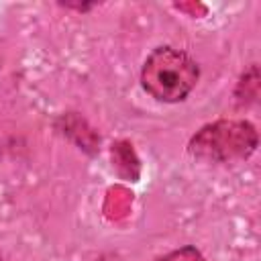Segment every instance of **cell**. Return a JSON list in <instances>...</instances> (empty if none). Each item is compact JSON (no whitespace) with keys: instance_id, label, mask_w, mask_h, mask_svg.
Listing matches in <instances>:
<instances>
[{"instance_id":"obj_1","label":"cell","mask_w":261,"mask_h":261,"mask_svg":"<svg viewBox=\"0 0 261 261\" xmlns=\"http://www.w3.org/2000/svg\"><path fill=\"white\" fill-rule=\"evenodd\" d=\"M200 77L198 63L181 49L157 47L149 53L141 69V84L159 102H181Z\"/></svg>"},{"instance_id":"obj_2","label":"cell","mask_w":261,"mask_h":261,"mask_svg":"<svg viewBox=\"0 0 261 261\" xmlns=\"http://www.w3.org/2000/svg\"><path fill=\"white\" fill-rule=\"evenodd\" d=\"M257 143V128L249 120H216L202 126L190 139L188 151L204 161L230 163L251 157Z\"/></svg>"},{"instance_id":"obj_3","label":"cell","mask_w":261,"mask_h":261,"mask_svg":"<svg viewBox=\"0 0 261 261\" xmlns=\"http://www.w3.org/2000/svg\"><path fill=\"white\" fill-rule=\"evenodd\" d=\"M157 261H206V257H204L196 247L188 245V247H181V249H175V251L163 255V257L157 259Z\"/></svg>"}]
</instances>
